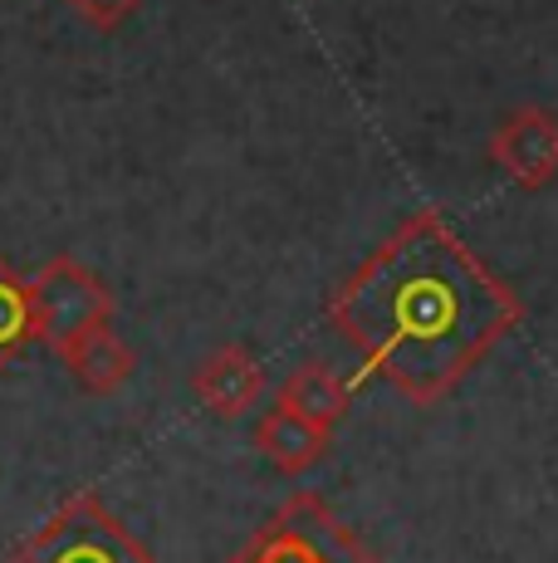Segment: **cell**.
Returning <instances> with one entry per match:
<instances>
[{"instance_id": "6da1fadb", "label": "cell", "mask_w": 558, "mask_h": 563, "mask_svg": "<svg viewBox=\"0 0 558 563\" xmlns=\"http://www.w3.org/2000/svg\"><path fill=\"white\" fill-rule=\"evenodd\" d=\"M362 367L416 407L450 397L524 323V299L436 206H422L328 295Z\"/></svg>"}, {"instance_id": "7a4b0ae2", "label": "cell", "mask_w": 558, "mask_h": 563, "mask_svg": "<svg viewBox=\"0 0 558 563\" xmlns=\"http://www.w3.org/2000/svg\"><path fill=\"white\" fill-rule=\"evenodd\" d=\"M0 563H157L153 549L103 505L99 490H79Z\"/></svg>"}, {"instance_id": "3957f363", "label": "cell", "mask_w": 558, "mask_h": 563, "mask_svg": "<svg viewBox=\"0 0 558 563\" xmlns=\"http://www.w3.org/2000/svg\"><path fill=\"white\" fill-rule=\"evenodd\" d=\"M225 563H388L378 559L343 519L328 510L324 495L299 490L275 510V519Z\"/></svg>"}, {"instance_id": "277c9868", "label": "cell", "mask_w": 558, "mask_h": 563, "mask_svg": "<svg viewBox=\"0 0 558 563\" xmlns=\"http://www.w3.org/2000/svg\"><path fill=\"white\" fill-rule=\"evenodd\" d=\"M30 299H35L40 343H49L55 353L69 349L74 339H83L89 329L113 323V289L74 255L45 260L40 275L30 279Z\"/></svg>"}, {"instance_id": "5b68a950", "label": "cell", "mask_w": 558, "mask_h": 563, "mask_svg": "<svg viewBox=\"0 0 558 563\" xmlns=\"http://www.w3.org/2000/svg\"><path fill=\"white\" fill-rule=\"evenodd\" d=\"M490 162L524 191H544L558 177V113L539 103L514 108L490 133Z\"/></svg>"}, {"instance_id": "8992f818", "label": "cell", "mask_w": 558, "mask_h": 563, "mask_svg": "<svg viewBox=\"0 0 558 563\" xmlns=\"http://www.w3.org/2000/svg\"><path fill=\"white\" fill-rule=\"evenodd\" d=\"M191 393H197V402L207 407L211 417L235 421L265 397V367L250 358V349L225 343V349L207 353V358L197 363V373H191Z\"/></svg>"}, {"instance_id": "52a82bcc", "label": "cell", "mask_w": 558, "mask_h": 563, "mask_svg": "<svg viewBox=\"0 0 558 563\" xmlns=\"http://www.w3.org/2000/svg\"><path fill=\"white\" fill-rule=\"evenodd\" d=\"M64 367H69V377L83 387V393L103 397V393H118V387L127 383V377L137 373V353L127 349L123 339L113 333V323H103V329H89L83 339H74L69 349H59Z\"/></svg>"}, {"instance_id": "ba28073f", "label": "cell", "mask_w": 558, "mask_h": 563, "mask_svg": "<svg viewBox=\"0 0 558 563\" xmlns=\"http://www.w3.org/2000/svg\"><path fill=\"white\" fill-rule=\"evenodd\" d=\"M255 446H260V456L279 465L284 475H304L309 465L324 461L328 451V431L314 427V421L294 417L289 407H270L260 421H255Z\"/></svg>"}, {"instance_id": "9c48e42d", "label": "cell", "mask_w": 558, "mask_h": 563, "mask_svg": "<svg viewBox=\"0 0 558 563\" xmlns=\"http://www.w3.org/2000/svg\"><path fill=\"white\" fill-rule=\"evenodd\" d=\"M279 407H289L294 417L334 431L338 421L348 417V407H353V387L343 383L334 367L304 363V367H294V373L284 377V387H279Z\"/></svg>"}, {"instance_id": "30bf717a", "label": "cell", "mask_w": 558, "mask_h": 563, "mask_svg": "<svg viewBox=\"0 0 558 563\" xmlns=\"http://www.w3.org/2000/svg\"><path fill=\"white\" fill-rule=\"evenodd\" d=\"M40 339L35 299H30V279L0 255V367H10L30 343Z\"/></svg>"}, {"instance_id": "8fae6325", "label": "cell", "mask_w": 558, "mask_h": 563, "mask_svg": "<svg viewBox=\"0 0 558 563\" xmlns=\"http://www.w3.org/2000/svg\"><path fill=\"white\" fill-rule=\"evenodd\" d=\"M64 5H69L79 20H89L93 30H118L143 0H64Z\"/></svg>"}]
</instances>
